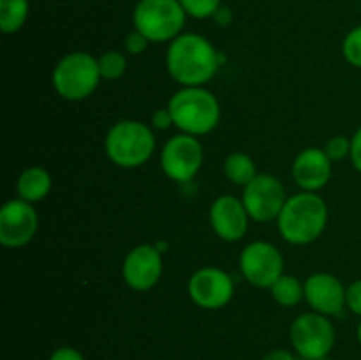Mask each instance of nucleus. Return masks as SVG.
<instances>
[{
	"mask_svg": "<svg viewBox=\"0 0 361 360\" xmlns=\"http://www.w3.org/2000/svg\"><path fill=\"white\" fill-rule=\"evenodd\" d=\"M224 62L221 53L204 35L183 32L169 42L166 67L182 87H204Z\"/></svg>",
	"mask_w": 361,
	"mask_h": 360,
	"instance_id": "nucleus-1",
	"label": "nucleus"
},
{
	"mask_svg": "<svg viewBox=\"0 0 361 360\" xmlns=\"http://www.w3.org/2000/svg\"><path fill=\"white\" fill-rule=\"evenodd\" d=\"M99 73L106 81H115L126 74L127 71V56L116 49H108L97 59Z\"/></svg>",
	"mask_w": 361,
	"mask_h": 360,
	"instance_id": "nucleus-21",
	"label": "nucleus"
},
{
	"mask_svg": "<svg viewBox=\"0 0 361 360\" xmlns=\"http://www.w3.org/2000/svg\"><path fill=\"white\" fill-rule=\"evenodd\" d=\"M16 191L18 198L28 203H37L51 191V175L42 166H30L18 179Z\"/></svg>",
	"mask_w": 361,
	"mask_h": 360,
	"instance_id": "nucleus-17",
	"label": "nucleus"
},
{
	"mask_svg": "<svg viewBox=\"0 0 361 360\" xmlns=\"http://www.w3.org/2000/svg\"><path fill=\"white\" fill-rule=\"evenodd\" d=\"M49 360H85V356L81 355V352H78L76 348L62 346V348L55 349V352L51 353Z\"/></svg>",
	"mask_w": 361,
	"mask_h": 360,
	"instance_id": "nucleus-29",
	"label": "nucleus"
},
{
	"mask_svg": "<svg viewBox=\"0 0 361 360\" xmlns=\"http://www.w3.org/2000/svg\"><path fill=\"white\" fill-rule=\"evenodd\" d=\"M152 126L159 131H166L171 126H175L169 108H161L157 112H154V115H152Z\"/></svg>",
	"mask_w": 361,
	"mask_h": 360,
	"instance_id": "nucleus-27",
	"label": "nucleus"
},
{
	"mask_svg": "<svg viewBox=\"0 0 361 360\" xmlns=\"http://www.w3.org/2000/svg\"><path fill=\"white\" fill-rule=\"evenodd\" d=\"M296 360H307V359H302V356H300V359H296Z\"/></svg>",
	"mask_w": 361,
	"mask_h": 360,
	"instance_id": "nucleus-34",
	"label": "nucleus"
},
{
	"mask_svg": "<svg viewBox=\"0 0 361 360\" xmlns=\"http://www.w3.org/2000/svg\"><path fill=\"white\" fill-rule=\"evenodd\" d=\"M345 307L361 318V279H356L345 288Z\"/></svg>",
	"mask_w": 361,
	"mask_h": 360,
	"instance_id": "nucleus-26",
	"label": "nucleus"
},
{
	"mask_svg": "<svg viewBox=\"0 0 361 360\" xmlns=\"http://www.w3.org/2000/svg\"><path fill=\"white\" fill-rule=\"evenodd\" d=\"M224 173L233 184L245 187L257 176L256 162L245 152H233L226 157Z\"/></svg>",
	"mask_w": 361,
	"mask_h": 360,
	"instance_id": "nucleus-19",
	"label": "nucleus"
},
{
	"mask_svg": "<svg viewBox=\"0 0 361 360\" xmlns=\"http://www.w3.org/2000/svg\"><path fill=\"white\" fill-rule=\"evenodd\" d=\"M240 272L249 284L256 288H271L284 274V258L274 244L256 240L243 247L240 254Z\"/></svg>",
	"mask_w": 361,
	"mask_h": 360,
	"instance_id": "nucleus-10",
	"label": "nucleus"
},
{
	"mask_svg": "<svg viewBox=\"0 0 361 360\" xmlns=\"http://www.w3.org/2000/svg\"><path fill=\"white\" fill-rule=\"evenodd\" d=\"M30 13L28 0H0V30L16 34L25 27Z\"/></svg>",
	"mask_w": 361,
	"mask_h": 360,
	"instance_id": "nucleus-18",
	"label": "nucleus"
},
{
	"mask_svg": "<svg viewBox=\"0 0 361 360\" xmlns=\"http://www.w3.org/2000/svg\"><path fill=\"white\" fill-rule=\"evenodd\" d=\"M187 13L180 0H140L133 11V23L150 42H171L183 34Z\"/></svg>",
	"mask_w": 361,
	"mask_h": 360,
	"instance_id": "nucleus-5",
	"label": "nucleus"
},
{
	"mask_svg": "<svg viewBox=\"0 0 361 360\" xmlns=\"http://www.w3.org/2000/svg\"><path fill=\"white\" fill-rule=\"evenodd\" d=\"M168 108L175 127L190 136L212 133L221 120V104L204 87H182L171 95Z\"/></svg>",
	"mask_w": 361,
	"mask_h": 360,
	"instance_id": "nucleus-3",
	"label": "nucleus"
},
{
	"mask_svg": "<svg viewBox=\"0 0 361 360\" xmlns=\"http://www.w3.org/2000/svg\"><path fill=\"white\" fill-rule=\"evenodd\" d=\"M106 155L120 168H140L155 152L152 127L140 120H120L113 124L104 140Z\"/></svg>",
	"mask_w": 361,
	"mask_h": 360,
	"instance_id": "nucleus-4",
	"label": "nucleus"
},
{
	"mask_svg": "<svg viewBox=\"0 0 361 360\" xmlns=\"http://www.w3.org/2000/svg\"><path fill=\"white\" fill-rule=\"evenodd\" d=\"M180 4L185 9L187 16L207 20V18H214L219 7L222 6V0H180Z\"/></svg>",
	"mask_w": 361,
	"mask_h": 360,
	"instance_id": "nucleus-22",
	"label": "nucleus"
},
{
	"mask_svg": "<svg viewBox=\"0 0 361 360\" xmlns=\"http://www.w3.org/2000/svg\"><path fill=\"white\" fill-rule=\"evenodd\" d=\"M242 201L247 214L256 222L277 221L288 201L286 187L275 175L257 173L252 182L243 187Z\"/></svg>",
	"mask_w": 361,
	"mask_h": 360,
	"instance_id": "nucleus-9",
	"label": "nucleus"
},
{
	"mask_svg": "<svg viewBox=\"0 0 361 360\" xmlns=\"http://www.w3.org/2000/svg\"><path fill=\"white\" fill-rule=\"evenodd\" d=\"M249 214L240 198L222 194L210 207V224L224 242H238L249 228Z\"/></svg>",
	"mask_w": 361,
	"mask_h": 360,
	"instance_id": "nucleus-14",
	"label": "nucleus"
},
{
	"mask_svg": "<svg viewBox=\"0 0 361 360\" xmlns=\"http://www.w3.org/2000/svg\"><path fill=\"white\" fill-rule=\"evenodd\" d=\"M293 179L302 191L323 189L331 176V161L323 148H303L293 161Z\"/></svg>",
	"mask_w": 361,
	"mask_h": 360,
	"instance_id": "nucleus-16",
	"label": "nucleus"
},
{
	"mask_svg": "<svg viewBox=\"0 0 361 360\" xmlns=\"http://www.w3.org/2000/svg\"><path fill=\"white\" fill-rule=\"evenodd\" d=\"M351 162L356 168V172L361 173V127L356 129V133L351 138Z\"/></svg>",
	"mask_w": 361,
	"mask_h": 360,
	"instance_id": "nucleus-28",
	"label": "nucleus"
},
{
	"mask_svg": "<svg viewBox=\"0 0 361 360\" xmlns=\"http://www.w3.org/2000/svg\"><path fill=\"white\" fill-rule=\"evenodd\" d=\"M319 360H335V359H331L330 355H326V356H323V359H319Z\"/></svg>",
	"mask_w": 361,
	"mask_h": 360,
	"instance_id": "nucleus-33",
	"label": "nucleus"
},
{
	"mask_svg": "<svg viewBox=\"0 0 361 360\" xmlns=\"http://www.w3.org/2000/svg\"><path fill=\"white\" fill-rule=\"evenodd\" d=\"M39 217L32 203L16 198L0 208V244L9 249H18L30 242L37 233Z\"/></svg>",
	"mask_w": 361,
	"mask_h": 360,
	"instance_id": "nucleus-12",
	"label": "nucleus"
},
{
	"mask_svg": "<svg viewBox=\"0 0 361 360\" xmlns=\"http://www.w3.org/2000/svg\"><path fill=\"white\" fill-rule=\"evenodd\" d=\"M305 300L312 311L324 316H337L345 307V288L341 279L326 272H316L303 282Z\"/></svg>",
	"mask_w": 361,
	"mask_h": 360,
	"instance_id": "nucleus-15",
	"label": "nucleus"
},
{
	"mask_svg": "<svg viewBox=\"0 0 361 360\" xmlns=\"http://www.w3.org/2000/svg\"><path fill=\"white\" fill-rule=\"evenodd\" d=\"M189 296L201 309H221L231 302L235 282L231 275L217 267H203L189 279Z\"/></svg>",
	"mask_w": 361,
	"mask_h": 360,
	"instance_id": "nucleus-11",
	"label": "nucleus"
},
{
	"mask_svg": "<svg viewBox=\"0 0 361 360\" xmlns=\"http://www.w3.org/2000/svg\"><path fill=\"white\" fill-rule=\"evenodd\" d=\"M203 164V145L197 136L180 133L169 138L161 152V168L169 180L190 182Z\"/></svg>",
	"mask_w": 361,
	"mask_h": 360,
	"instance_id": "nucleus-8",
	"label": "nucleus"
},
{
	"mask_svg": "<svg viewBox=\"0 0 361 360\" xmlns=\"http://www.w3.org/2000/svg\"><path fill=\"white\" fill-rule=\"evenodd\" d=\"M101 80L97 59L87 52L67 53L60 59L51 74V83L56 94L73 102L90 97Z\"/></svg>",
	"mask_w": 361,
	"mask_h": 360,
	"instance_id": "nucleus-6",
	"label": "nucleus"
},
{
	"mask_svg": "<svg viewBox=\"0 0 361 360\" xmlns=\"http://www.w3.org/2000/svg\"><path fill=\"white\" fill-rule=\"evenodd\" d=\"M261 360H296V359L291 352L279 348V349H271V352L267 353Z\"/></svg>",
	"mask_w": 361,
	"mask_h": 360,
	"instance_id": "nucleus-31",
	"label": "nucleus"
},
{
	"mask_svg": "<svg viewBox=\"0 0 361 360\" xmlns=\"http://www.w3.org/2000/svg\"><path fill=\"white\" fill-rule=\"evenodd\" d=\"M328 224V205L319 194L300 191L288 198L277 228L282 239L293 246H307L323 235Z\"/></svg>",
	"mask_w": 361,
	"mask_h": 360,
	"instance_id": "nucleus-2",
	"label": "nucleus"
},
{
	"mask_svg": "<svg viewBox=\"0 0 361 360\" xmlns=\"http://www.w3.org/2000/svg\"><path fill=\"white\" fill-rule=\"evenodd\" d=\"M356 334H358V341H360V344H361V321H360V325H358V330H356Z\"/></svg>",
	"mask_w": 361,
	"mask_h": 360,
	"instance_id": "nucleus-32",
	"label": "nucleus"
},
{
	"mask_svg": "<svg viewBox=\"0 0 361 360\" xmlns=\"http://www.w3.org/2000/svg\"><path fill=\"white\" fill-rule=\"evenodd\" d=\"M270 292L275 302L282 307H293L296 306V304L302 302V299H305L303 284L295 277V275L289 274H282L281 277L274 282Z\"/></svg>",
	"mask_w": 361,
	"mask_h": 360,
	"instance_id": "nucleus-20",
	"label": "nucleus"
},
{
	"mask_svg": "<svg viewBox=\"0 0 361 360\" xmlns=\"http://www.w3.org/2000/svg\"><path fill=\"white\" fill-rule=\"evenodd\" d=\"M162 275V253L157 246L141 244L133 247L122 265V277L129 288L148 292Z\"/></svg>",
	"mask_w": 361,
	"mask_h": 360,
	"instance_id": "nucleus-13",
	"label": "nucleus"
},
{
	"mask_svg": "<svg viewBox=\"0 0 361 360\" xmlns=\"http://www.w3.org/2000/svg\"><path fill=\"white\" fill-rule=\"evenodd\" d=\"M148 44H150V41L141 32H137L136 28L130 30L126 35V41H123V48H126V52L129 55H141L148 48Z\"/></svg>",
	"mask_w": 361,
	"mask_h": 360,
	"instance_id": "nucleus-25",
	"label": "nucleus"
},
{
	"mask_svg": "<svg viewBox=\"0 0 361 360\" xmlns=\"http://www.w3.org/2000/svg\"><path fill=\"white\" fill-rule=\"evenodd\" d=\"M214 20H215V23L221 25V27H228V25H231V21H233V11L229 9L228 6H224V4H222V6L217 9V13L214 14Z\"/></svg>",
	"mask_w": 361,
	"mask_h": 360,
	"instance_id": "nucleus-30",
	"label": "nucleus"
},
{
	"mask_svg": "<svg viewBox=\"0 0 361 360\" xmlns=\"http://www.w3.org/2000/svg\"><path fill=\"white\" fill-rule=\"evenodd\" d=\"M326 152V155L330 157L331 162L342 161V159L349 157L351 155V138L344 136V134H338V136H331L326 141L323 148Z\"/></svg>",
	"mask_w": 361,
	"mask_h": 360,
	"instance_id": "nucleus-24",
	"label": "nucleus"
},
{
	"mask_svg": "<svg viewBox=\"0 0 361 360\" xmlns=\"http://www.w3.org/2000/svg\"><path fill=\"white\" fill-rule=\"evenodd\" d=\"M342 53L348 64L361 69V25L348 32L342 41Z\"/></svg>",
	"mask_w": 361,
	"mask_h": 360,
	"instance_id": "nucleus-23",
	"label": "nucleus"
},
{
	"mask_svg": "<svg viewBox=\"0 0 361 360\" xmlns=\"http://www.w3.org/2000/svg\"><path fill=\"white\" fill-rule=\"evenodd\" d=\"M289 337L302 359L319 360L334 349L335 327L328 316L312 311L295 318L289 328Z\"/></svg>",
	"mask_w": 361,
	"mask_h": 360,
	"instance_id": "nucleus-7",
	"label": "nucleus"
}]
</instances>
